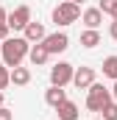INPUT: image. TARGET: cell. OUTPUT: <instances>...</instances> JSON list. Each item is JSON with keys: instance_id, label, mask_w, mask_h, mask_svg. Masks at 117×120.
Returning <instances> with one entry per match:
<instances>
[{"instance_id": "cell-1", "label": "cell", "mask_w": 117, "mask_h": 120, "mask_svg": "<svg viewBox=\"0 0 117 120\" xmlns=\"http://www.w3.org/2000/svg\"><path fill=\"white\" fill-rule=\"evenodd\" d=\"M31 45L25 36H8L3 45H0V56H3V64L6 67H20L22 64V59H28V53H31Z\"/></svg>"}, {"instance_id": "cell-2", "label": "cell", "mask_w": 117, "mask_h": 120, "mask_svg": "<svg viewBox=\"0 0 117 120\" xmlns=\"http://www.w3.org/2000/svg\"><path fill=\"white\" fill-rule=\"evenodd\" d=\"M81 14H84V11H81V6H78V3L64 0V3H58L56 8H53V22H56L58 28H67V25L78 22V17H81Z\"/></svg>"}, {"instance_id": "cell-3", "label": "cell", "mask_w": 117, "mask_h": 120, "mask_svg": "<svg viewBox=\"0 0 117 120\" xmlns=\"http://www.w3.org/2000/svg\"><path fill=\"white\" fill-rule=\"evenodd\" d=\"M112 90H106L103 84H92L87 90V109L89 112H103L106 103H112Z\"/></svg>"}, {"instance_id": "cell-4", "label": "cell", "mask_w": 117, "mask_h": 120, "mask_svg": "<svg viewBox=\"0 0 117 120\" xmlns=\"http://www.w3.org/2000/svg\"><path fill=\"white\" fill-rule=\"evenodd\" d=\"M73 75H75V67L70 61H58L56 67H50V84L53 87H67L73 84Z\"/></svg>"}, {"instance_id": "cell-5", "label": "cell", "mask_w": 117, "mask_h": 120, "mask_svg": "<svg viewBox=\"0 0 117 120\" xmlns=\"http://www.w3.org/2000/svg\"><path fill=\"white\" fill-rule=\"evenodd\" d=\"M42 45L48 48L50 56H53V53H64V50L70 48V36H67L64 31H56V34H48V36L42 39Z\"/></svg>"}, {"instance_id": "cell-6", "label": "cell", "mask_w": 117, "mask_h": 120, "mask_svg": "<svg viewBox=\"0 0 117 120\" xmlns=\"http://www.w3.org/2000/svg\"><path fill=\"white\" fill-rule=\"evenodd\" d=\"M31 22V6H17L8 11V25L11 31H25V25Z\"/></svg>"}, {"instance_id": "cell-7", "label": "cell", "mask_w": 117, "mask_h": 120, "mask_svg": "<svg viewBox=\"0 0 117 120\" xmlns=\"http://www.w3.org/2000/svg\"><path fill=\"white\" fill-rule=\"evenodd\" d=\"M73 84H75L78 90H89V87L95 84V70H92V67H75Z\"/></svg>"}, {"instance_id": "cell-8", "label": "cell", "mask_w": 117, "mask_h": 120, "mask_svg": "<svg viewBox=\"0 0 117 120\" xmlns=\"http://www.w3.org/2000/svg\"><path fill=\"white\" fill-rule=\"evenodd\" d=\"M22 36L28 39L31 45H39L48 34H45V25H42V22H33V20H31L28 25H25V31H22Z\"/></svg>"}, {"instance_id": "cell-9", "label": "cell", "mask_w": 117, "mask_h": 120, "mask_svg": "<svg viewBox=\"0 0 117 120\" xmlns=\"http://www.w3.org/2000/svg\"><path fill=\"white\" fill-rule=\"evenodd\" d=\"M56 115H58V120H78V117H81V112H78V106H75L73 101L58 103V106H56Z\"/></svg>"}, {"instance_id": "cell-10", "label": "cell", "mask_w": 117, "mask_h": 120, "mask_svg": "<svg viewBox=\"0 0 117 120\" xmlns=\"http://www.w3.org/2000/svg\"><path fill=\"white\" fill-rule=\"evenodd\" d=\"M48 59H50V53H48V48H45L42 42L31 48V53H28V61L33 64V67H42V64H45Z\"/></svg>"}, {"instance_id": "cell-11", "label": "cell", "mask_w": 117, "mask_h": 120, "mask_svg": "<svg viewBox=\"0 0 117 120\" xmlns=\"http://www.w3.org/2000/svg\"><path fill=\"white\" fill-rule=\"evenodd\" d=\"M64 101H67V92H64V87H53V84H50V90L45 92V103L56 109L58 103H64Z\"/></svg>"}, {"instance_id": "cell-12", "label": "cell", "mask_w": 117, "mask_h": 120, "mask_svg": "<svg viewBox=\"0 0 117 120\" xmlns=\"http://www.w3.org/2000/svg\"><path fill=\"white\" fill-rule=\"evenodd\" d=\"M81 20H84L87 28H100V22H103V11H100V8H84Z\"/></svg>"}, {"instance_id": "cell-13", "label": "cell", "mask_w": 117, "mask_h": 120, "mask_svg": "<svg viewBox=\"0 0 117 120\" xmlns=\"http://www.w3.org/2000/svg\"><path fill=\"white\" fill-rule=\"evenodd\" d=\"M11 84H17V87H25V84H31V70L28 67H14L11 70Z\"/></svg>"}, {"instance_id": "cell-14", "label": "cell", "mask_w": 117, "mask_h": 120, "mask_svg": "<svg viewBox=\"0 0 117 120\" xmlns=\"http://www.w3.org/2000/svg\"><path fill=\"white\" fill-rule=\"evenodd\" d=\"M81 45L89 48V50L98 48V45H100V31H98V28H87L84 34H81Z\"/></svg>"}, {"instance_id": "cell-15", "label": "cell", "mask_w": 117, "mask_h": 120, "mask_svg": "<svg viewBox=\"0 0 117 120\" xmlns=\"http://www.w3.org/2000/svg\"><path fill=\"white\" fill-rule=\"evenodd\" d=\"M100 67H103V75H106V78L117 81V56H106Z\"/></svg>"}, {"instance_id": "cell-16", "label": "cell", "mask_w": 117, "mask_h": 120, "mask_svg": "<svg viewBox=\"0 0 117 120\" xmlns=\"http://www.w3.org/2000/svg\"><path fill=\"white\" fill-rule=\"evenodd\" d=\"M100 117H103V120H117V101H112V103H106V106H103Z\"/></svg>"}, {"instance_id": "cell-17", "label": "cell", "mask_w": 117, "mask_h": 120, "mask_svg": "<svg viewBox=\"0 0 117 120\" xmlns=\"http://www.w3.org/2000/svg\"><path fill=\"white\" fill-rule=\"evenodd\" d=\"M8 84H11V67L0 64V90H6Z\"/></svg>"}, {"instance_id": "cell-18", "label": "cell", "mask_w": 117, "mask_h": 120, "mask_svg": "<svg viewBox=\"0 0 117 120\" xmlns=\"http://www.w3.org/2000/svg\"><path fill=\"white\" fill-rule=\"evenodd\" d=\"M8 36H11V25L8 22H0V42H6Z\"/></svg>"}, {"instance_id": "cell-19", "label": "cell", "mask_w": 117, "mask_h": 120, "mask_svg": "<svg viewBox=\"0 0 117 120\" xmlns=\"http://www.w3.org/2000/svg\"><path fill=\"white\" fill-rule=\"evenodd\" d=\"M0 120H14V112L6 109V106H0Z\"/></svg>"}, {"instance_id": "cell-20", "label": "cell", "mask_w": 117, "mask_h": 120, "mask_svg": "<svg viewBox=\"0 0 117 120\" xmlns=\"http://www.w3.org/2000/svg\"><path fill=\"white\" fill-rule=\"evenodd\" d=\"M112 3H114V0H100V3H98V8H100L103 14H109V8H112Z\"/></svg>"}, {"instance_id": "cell-21", "label": "cell", "mask_w": 117, "mask_h": 120, "mask_svg": "<svg viewBox=\"0 0 117 120\" xmlns=\"http://www.w3.org/2000/svg\"><path fill=\"white\" fill-rule=\"evenodd\" d=\"M109 36L117 39V20H112V25H109Z\"/></svg>"}, {"instance_id": "cell-22", "label": "cell", "mask_w": 117, "mask_h": 120, "mask_svg": "<svg viewBox=\"0 0 117 120\" xmlns=\"http://www.w3.org/2000/svg\"><path fill=\"white\" fill-rule=\"evenodd\" d=\"M109 17H112V20H117V0L112 3V8H109Z\"/></svg>"}, {"instance_id": "cell-23", "label": "cell", "mask_w": 117, "mask_h": 120, "mask_svg": "<svg viewBox=\"0 0 117 120\" xmlns=\"http://www.w3.org/2000/svg\"><path fill=\"white\" fill-rule=\"evenodd\" d=\"M0 22H8V11H6L3 6H0Z\"/></svg>"}, {"instance_id": "cell-24", "label": "cell", "mask_w": 117, "mask_h": 120, "mask_svg": "<svg viewBox=\"0 0 117 120\" xmlns=\"http://www.w3.org/2000/svg\"><path fill=\"white\" fill-rule=\"evenodd\" d=\"M112 98L117 101V81H114V87H112Z\"/></svg>"}, {"instance_id": "cell-25", "label": "cell", "mask_w": 117, "mask_h": 120, "mask_svg": "<svg viewBox=\"0 0 117 120\" xmlns=\"http://www.w3.org/2000/svg\"><path fill=\"white\" fill-rule=\"evenodd\" d=\"M0 106H3V90H0Z\"/></svg>"}, {"instance_id": "cell-26", "label": "cell", "mask_w": 117, "mask_h": 120, "mask_svg": "<svg viewBox=\"0 0 117 120\" xmlns=\"http://www.w3.org/2000/svg\"><path fill=\"white\" fill-rule=\"evenodd\" d=\"M73 3H78V6H81V3H84V0H73Z\"/></svg>"}, {"instance_id": "cell-27", "label": "cell", "mask_w": 117, "mask_h": 120, "mask_svg": "<svg viewBox=\"0 0 117 120\" xmlns=\"http://www.w3.org/2000/svg\"><path fill=\"white\" fill-rule=\"evenodd\" d=\"M95 120H103V117H95Z\"/></svg>"}]
</instances>
